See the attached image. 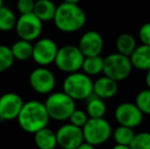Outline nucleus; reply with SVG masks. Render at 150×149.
Returning <instances> with one entry per match:
<instances>
[{"instance_id": "6ab92c4d", "label": "nucleus", "mask_w": 150, "mask_h": 149, "mask_svg": "<svg viewBox=\"0 0 150 149\" xmlns=\"http://www.w3.org/2000/svg\"><path fill=\"white\" fill-rule=\"evenodd\" d=\"M85 112L91 119L104 117L105 113H106V104L103 99L92 94L86 99Z\"/></svg>"}, {"instance_id": "f8f14e48", "label": "nucleus", "mask_w": 150, "mask_h": 149, "mask_svg": "<svg viewBox=\"0 0 150 149\" xmlns=\"http://www.w3.org/2000/svg\"><path fill=\"white\" fill-rule=\"evenodd\" d=\"M55 135L57 146L61 149H76L84 142L82 129L69 123L58 128Z\"/></svg>"}, {"instance_id": "c756f323", "label": "nucleus", "mask_w": 150, "mask_h": 149, "mask_svg": "<svg viewBox=\"0 0 150 149\" xmlns=\"http://www.w3.org/2000/svg\"><path fill=\"white\" fill-rule=\"evenodd\" d=\"M138 36L142 44L150 46V22L145 23L140 27Z\"/></svg>"}, {"instance_id": "5701e85b", "label": "nucleus", "mask_w": 150, "mask_h": 149, "mask_svg": "<svg viewBox=\"0 0 150 149\" xmlns=\"http://www.w3.org/2000/svg\"><path fill=\"white\" fill-rule=\"evenodd\" d=\"M16 16L14 12L10 8L6 6L0 7V31L2 32H8L16 27Z\"/></svg>"}, {"instance_id": "4468645a", "label": "nucleus", "mask_w": 150, "mask_h": 149, "mask_svg": "<svg viewBox=\"0 0 150 149\" xmlns=\"http://www.w3.org/2000/svg\"><path fill=\"white\" fill-rule=\"evenodd\" d=\"M103 38L97 31H87L84 33L78 44V47L85 57L100 55L103 50Z\"/></svg>"}, {"instance_id": "bb28decb", "label": "nucleus", "mask_w": 150, "mask_h": 149, "mask_svg": "<svg viewBox=\"0 0 150 149\" xmlns=\"http://www.w3.org/2000/svg\"><path fill=\"white\" fill-rule=\"evenodd\" d=\"M13 62L14 58L10 47L6 45H0V73L9 70Z\"/></svg>"}, {"instance_id": "4be33fe9", "label": "nucleus", "mask_w": 150, "mask_h": 149, "mask_svg": "<svg viewBox=\"0 0 150 149\" xmlns=\"http://www.w3.org/2000/svg\"><path fill=\"white\" fill-rule=\"evenodd\" d=\"M81 70L89 77L101 74L103 71V57L101 55L85 57Z\"/></svg>"}, {"instance_id": "c85d7f7f", "label": "nucleus", "mask_w": 150, "mask_h": 149, "mask_svg": "<svg viewBox=\"0 0 150 149\" xmlns=\"http://www.w3.org/2000/svg\"><path fill=\"white\" fill-rule=\"evenodd\" d=\"M35 6V0H18L16 8L21 14L32 13Z\"/></svg>"}, {"instance_id": "423d86ee", "label": "nucleus", "mask_w": 150, "mask_h": 149, "mask_svg": "<svg viewBox=\"0 0 150 149\" xmlns=\"http://www.w3.org/2000/svg\"><path fill=\"white\" fill-rule=\"evenodd\" d=\"M84 141L93 146H98L109 140L112 134L111 126L104 117L91 119L82 128Z\"/></svg>"}, {"instance_id": "aec40b11", "label": "nucleus", "mask_w": 150, "mask_h": 149, "mask_svg": "<svg viewBox=\"0 0 150 149\" xmlns=\"http://www.w3.org/2000/svg\"><path fill=\"white\" fill-rule=\"evenodd\" d=\"M10 50H11L14 60L18 59L20 61H26V60L32 58L33 44H32V42L20 39L12 44Z\"/></svg>"}, {"instance_id": "f3484780", "label": "nucleus", "mask_w": 150, "mask_h": 149, "mask_svg": "<svg viewBox=\"0 0 150 149\" xmlns=\"http://www.w3.org/2000/svg\"><path fill=\"white\" fill-rule=\"evenodd\" d=\"M34 142L39 149H55L57 146L55 132L47 127L34 134Z\"/></svg>"}, {"instance_id": "2eb2a0df", "label": "nucleus", "mask_w": 150, "mask_h": 149, "mask_svg": "<svg viewBox=\"0 0 150 149\" xmlns=\"http://www.w3.org/2000/svg\"><path fill=\"white\" fill-rule=\"evenodd\" d=\"M117 91L119 83L106 76H102L93 82V94L103 100L112 98Z\"/></svg>"}, {"instance_id": "72a5a7b5", "label": "nucleus", "mask_w": 150, "mask_h": 149, "mask_svg": "<svg viewBox=\"0 0 150 149\" xmlns=\"http://www.w3.org/2000/svg\"><path fill=\"white\" fill-rule=\"evenodd\" d=\"M65 3H71V4H79L80 0H63Z\"/></svg>"}, {"instance_id": "473e14b6", "label": "nucleus", "mask_w": 150, "mask_h": 149, "mask_svg": "<svg viewBox=\"0 0 150 149\" xmlns=\"http://www.w3.org/2000/svg\"><path fill=\"white\" fill-rule=\"evenodd\" d=\"M111 149H131L129 146H126V145H117V144H115V146H113Z\"/></svg>"}, {"instance_id": "f704fd0d", "label": "nucleus", "mask_w": 150, "mask_h": 149, "mask_svg": "<svg viewBox=\"0 0 150 149\" xmlns=\"http://www.w3.org/2000/svg\"><path fill=\"white\" fill-rule=\"evenodd\" d=\"M3 1H4V0H0V7H1V6H3Z\"/></svg>"}, {"instance_id": "9b49d317", "label": "nucleus", "mask_w": 150, "mask_h": 149, "mask_svg": "<svg viewBox=\"0 0 150 149\" xmlns=\"http://www.w3.org/2000/svg\"><path fill=\"white\" fill-rule=\"evenodd\" d=\"M143 113L133 102H122L115 110V119L120 126L137 128L143 121Z\"/></svg>"}, {"instance_id": "9d476101", "label": "nucleus", "mask_w": 150, "mask_h": 149, "mask_svg": "<svg viewBox=\"0 0 150 149\" xmlns=\"http://www.w3.org/2000/svg\"><path fill=\"white\" fill-rule=\"evenodd\" d=\"M31 88L38 94H50L55 87L53 73L45 66H39L31 72L29 77Z\"/></svg>"}, {"instance_id": "a211bd4d", "label": "nucleus", "mask_w": 150, "mask_h": 149, "mask_svg": "<svg viewBox=\"0 0 150 149\" xmlns=\"http://www.w3.org/2000/svg\"><path fill=\"white\" fill-rule=\"evenodd\" d=\"M56 11V5L52 0H36L33 13L43 22L53 20Z\"/></svg>"}, {"instance_id": "b1692460", "label": "nucleus", "mask_w": 150, "mask_h": 149, "mask_svg": "<svg viewBox=\"0 0 150 149\" xmlns=\"http://www.w3.org/2000/svg\"><path fill=\"white\" fill-rule=\"evenodd\" d=\"M112 137L113 140H115V144L117 145H126L129 146L132 141V139L135 136V132L134 129L132 128H128L125 127V126H120L112 131Z\"/></svg>"}, {"instance_id": "1a4fd4ad", "label": "nucleus", "mask_w": 150, "mask_h": 149, "mask_svg": "<svg viewBox=\"0 0 150 149\" xmlns=\"http://www.w3.org/2000/svg\"><path fill=\"white\" fill-rule=\"evenodd\" d=\"M58 46L55 41L50 38L37 39L33 44L32 58L40 66H46L53 64L57 53Z\"/></svg>"}, {"instance_id": "7c9ffc66", "label": "nucleus", "mask_w": 150, "mask_h": 149, "mask_svg": "<svg viewBox=\"0 0 150 149\" xmlns=\"http://www.w3.org/2000/svg\"><path fill=\"white\" fill-rule=\"evenodd\" d=\"M76 149H95V146H93V145H91V144L89 143H87V142H85L84 141L83 143L81 144L80 146H78Z\"/></svg>"}, {"instance_id": "7ed1b4c3", "label": "nucleus", "mask_w": 150, "mask_h": 149, "mask_svg": "<svg viewBox=\"0 0 150 149\" xmlns=\"http://www.w3.org/2000/svg\"><path fill=\"white\" fill-rule=\"evenodd\" d=\"M62 91L74 100L87 99L93 94V81L83 72L67 74L62 83Z\"/></svg>"}, {"instance_id": "f257e3e1", "label": "nucleus", "mask_w": 150, "mask_h": 149, "mask_svg": "<svg viewBox=\"0 0 150 149\" xmlns=\"http://www.w3.org/2000/svg\"><path fill=\"white\" fill-rule=\"evenodd\" d=\"M16 119L21 129L27 133L35 134L39 130L47 127L50 117L43 102L30 100L24 102Z\"/></svg>"}, {"instance_id": "2f4dec72", "label": "nucleus", "mask_w": 150, "mask_h": 149, "mask_svg": "<svg viewBox=\"0 0 150 149\" xmlns=\"http://www.w3.org/2000/svg\"><path fill=\"white\" fill-rule=\"evenodd\" d=\"M145 83H146L148 89H150V68L146 71V75H145Z\"/></svg>"}, {"instance_id": "0eeeda50", "label": "nucleus", "mask_w": 150, "mask_h": 149, "mask_svg": "<svg viewBox=\"0 0 150 149\" xmlns=\"http://www.w3.org/2000/svg\"><path fill=\"white\" fill-rule=\"evenodd\" d=\"M85 56L81 52L78 46L64 45L58 48L54 62L56 68L61 72L71 74V73L80 72L82 68Z\"/></svg>"}, {"instance_id": "6e6552de", "label": "nucleus", "mask_w": 150, "mask_h": 149, "mask_svg": "<svg viewBox=\"0 0 150 149\" xmlns=\"http://www.w3.org/2000/svg\"><path fill=\"white\" fill-rule=\"evenodd\" d=\"M14 29L20 39L33 42L36 41L41 35L42 30H43V23L33 12L21 14L16 18Z\"/></svg>"}, {"instance_id": "393cba45", "label": "nucleus", "mask_w": 150, "mask_h": 149, "mask_svg": "<svg viewBox=\"0 0 150 149\" xmlns=\"http://www.w3.org/2000/svg\"><path fill=\"white\" fill-rule=\"evenodd\" d=\"M135 104L143 114H150V89L141 90L136 95Z\"/></svg>"}, {"instance_id": "cd10ccee", "label": "nucleus", "mask_w": 150, "mask_h": 149, "mask_svg": "<svg viewBox=\"0 0 150 149\" xmlns=\"http://www.w3.org/2000/svg\"><path fill=\"white\" fill-rule=\"evenodd\" d=\"M88 119H89V117H88L86 112L76 108V109L71 112V114L69 115V124H71V125L76 126V127H79L82 129V128L84 127V125L87 123Z\"/></svg>"}, {"instance_id": "a878e982", "label": "nucleus", "mask_w": 150, "mask_h": 149, "mask_svg": "<svg viewBox=\"0 0 150 149\" xmlns=\"http://www.w3.org/2000/svg\"><path fill=\"white\" fill-rule=\"evenodd\" d=\"M129 147L131 149H150V132L135 133Z\"/></svg>"}, {"instance_id": "20e7f679", "label": "nucleus", "mask_w": 150, "mask_h": 149, "mask_svg": "<svg viewBox=\"0 0 150 149\" xmlns=\"http://www.w3.org/2000/svg\"><path fill=\"white\" fill-rule=\"evenodd\" d=\"M44 105L50 119L60 121L69 119L71 112L76 109V101L63 91L50 93Z\"/></svg>"}, {"instance_id": "ddd939ff", "label": "nucleus", "mask_w": 150, "mask_h": 149, "mask_svg": "<svg viewBox=\"0 0 150 149\" xmlns=\"http://www.w3.org/2000/svg\"><path fill=\"white\" fill-rule=\"evenodd\" d=\"M24 105L23 98L14 92H7L0 96V119L13 121Z\"/></svg>"}, {"instance_id": "412c9836", "label": "nucleus", "mask_w": 150, "mask_h": 149, "mask_svg": "<svg viewBox=\"0 0 150 149\" xmlns=\"http://www.w3.org/2000/svg\"><path fill=\"white\" fill-rule=\"evenodd\" d=\"M137 47V42L135 37L129 33H122L115 40V48L117 52L122 55L130 56Z\"/></svg>"}, {"instance_id": "dca6fc26", "label": "nucleus", "mask_w": 150, "mask_h": 149, "mask_svg": "<svg viewBox=\"0 0 150 149\" xmlns=\"http://www.w3.org/2000/svg\"><path fill=\"white\" fill-rule=\"evenodd\" d=\"M129 57L133 68L139 71H148L150 68V46L144 44L137 46Z\"/></svg>"}, {"instance_id": "39448f33", "label": "nucleus", "mask_w": 150, "mask_h": 149, "mask_svg": "<svg viewBox=\"0 0 150 149\" xmlns=\"http://www.w3.org/2000/svg\"><path fill=\"white\" fill-rule=\"evenodd\" d=\"M133 70L130 57L120 53H111L103 57V75L120 83L131 75Z\"/></svg>"}, {"instance_id": "f03ea898", "label": "nucleus", "mask_w": 150, "mask_h": 149, "mask_svg": "<svg viewBox=\"0 0 150 149\" xmlns=\"http://www.w3.org/2000/svg\"><path fill=\"white\" fill-rule=\"evenodd\" d=\"M87 16L79 4L62 2L56 6L53 18L55 27L63 33H75L81 30L86 24Z\"/></svg>"}]
</instances>
